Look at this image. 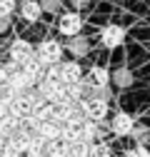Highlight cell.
<instances>
[{
    "label": "cell",
    "mask_w": 150,
    "mask_h": 157,
    "mask_svg": "<svg viewBox=\"0 0 150 157\" xmlns=\"http://www.w3.org/2000/svg\"><path fill=\"white\" fill-rule=\"evenodd\" d=\"M38 95L43 97L45 102L50 105H60V102H68V95H65V85L60 80H40L35 85Z\"/></svg>",
    "instance_id": "1"
},
{
    "label": "cell",
    "mask_w": 150,
    "mask_h": 157,
    "mask_svg": "<svg viewBox=\"0 0 150 157\" xmlns=\"http://www.w3.org/2000/svg\"><path fill=\"white\" fill-rule=\"evenodd\" d=\"M63 45L58 43V40H43L40 45H38V50H35V57L40 60L45 67L48 65H58L60 60H63Z\"/></svg>",
    "instance_id": "2"
},
{
    "label": "cell",
    "mask_w": 150,
    "mask_h": 157,
    "mask_svg": "<svg viewBox=\"0 0 150 157\" xmlns=\"http://www.w3.org/2000/svg\"><path fill=\"white\" fill-rule=\"evenodd\" d=\"M108 112H110V102H105V100H98V97L83 100V115H85V120H90V122H105Z\"/></svg>",
    "instance_id": "3"
},
{
    "label": "cell",
    "mask_w": 150,
    "mask_h": 157,
    "mask_svg": "<svg viewBox=\"0 0 150 157\" xmlns=\"http://www.w3.org/2000/svg\"><path fill=\"white\" fill-rule=\"evenodd\" d=\"M58 30L65 35V37H75L83 33V15L78 10H68V13H60L58 17Z\"/></svg>",
    "instance_id": "4"
},
{
    "label": "cell",
    "mask_w": 150,
    "mask_h": 157,
    "mask_svg": "<svg viewBox=\"0 0 150 157\" xmlns=\"http://www.w3.org/2000/svg\"><path fill=\"white\" fill-rule=\"evenodd\" d=\"M133 127H135V117L130 112H125V110H118L115 115H112V120L108 122V130L115 137H130Z\"/></svg>",
    "instance_id": "5"
},
{
    "label": "cell",
    "mask_w": 150,
    "mask_h": 157,
    "mask_svg": "<svg viewBox=\"0 0 150 157\" xmlns=\"http://www.w3.org/2000/svg\"><path fill=\"white\" fill-rule=\"evenodd\" d=\"M58 77L63 85H73L83 80V65L78 60H60L58 63Z\"/></svg>",
    "instance_id": "6"
},
{
    "label": "cell",
    "mask_w": 150,
    "mask_h": 157,
    "mask_svg": "<svg viewBox=\"0 0 150 157\" xmlns=\"http://www.w3.org/2000/svg\"><path fill=\"white\" fill-rule=\"evenodd\" d=\"M125 37H128L125 28H120V25H105L100 30V45L112 50V48H120L125 43Z\"/></svg>",
    "instance_id": "7"
},
{
    "label": "cell",
    "mask_w": 150,
    "mask_h": 157,
    "mask_svg": "<svg viewBox=\"0 0 150 157\" xmlns=\"http://www.w3.org/2000/svg\"><path fill=\"white\" fill-rule=\"evenodd\" d=\"M5 85H8L15 95H23V92H28V90H33V87H35V82L30 80V77H28L23 70H13V72L8 75Z\"/></svg>",
    "instance_id": "8"
},
{
    "label": "cell",
    "mask_w": 150,
    "mask_h": 157,
    "mask_svg": "<svg viewBox=\"0 0 150 157\" xmlns=\"http://www.w3.org/2000/svg\"><path fill=\"white\" fill-rule=\"evenodd\" d=\"M33 55H35V50H33L30 43H25V40H13L10 43V57H13V63L23 65V63L30 60Z\"/></svg>",
    "instance_id": "9"
},
{
    "label": "cell",
    "mask_w": 150,
    "mask_h": 157,
    "mask_svg": "<svg viewBox=\"0 0 150 157\" xmlns=\"http://www.w3.org/2000/svg\"><path fill=\"white\" fill-rule=\"evenodd\" d=\"M83 80H85L90 87H108V85H110V70L103 67V65H95V67H90L88 77H83Z\"/></svg>",
    "instance_id": "10"
},
{
    "label": "cell",
    "mask_w": 150,
    "mask_h": 157,
    "mask_svg": "<svg viewBox=\"0 0 150 157\" xmlns=\"http://www.w3.org/2000/svg\"><path fill=\"white\" fill-rule=\"evenodd\" d=\"M35 135H38V137H43L45 142H55V140H60V122H55V120L38 122Z\"/></svg>",
    "instance_id": "11"
},
{
    "label": "cell",
    "mask_w": 150,
    "mask_h": 157,
    "mask_svg": "<svg viewBox=\"0 0 150 157\" xmlns=\"http://www.w3.org/2000/svg\"><path fill=\"white\" fill-rule=\"evenodd\" d=\"M18 10H20V17L28 20V23H38L40 15H43V8H40L38 0H20V8Z\"/></svg>",
    "instance_id": "12"
},
{
    "label": "cell",
    "mask_w": 150,
    "mask_h": 157,
    "mask_svg": "<svg viewBox=\"0 0 150 157\" xmlns=\"http://www.w3.org/2000/svg\"><path fill=\"white\" fill-rule=\"evenodd\" d=\"M68 50H70L73 57H85V55L90 52V40H88V37H83V35H75V37H70Z\"/></svg>",
    "instance_id": "13"
},
{
    "label": "cell",
    "mask_w": 150,
    "mask_h": 157,
    "mask_svg": "<svg viewBox=\"0 0 150 157\" xmlns=\"http://www.w3.org/2000/svg\"><path fill=\"white\" fill-rule=\"evenodd\" d=\"M60 140L65 145L80 142V125H60Z\"/></svg>",
    "instance_id": "14"
},
{
    "label": "cell",
    "mask_w": 150,
    "mask_h": 157,
    "mask_svg": "<svg viewBox=\"0 0 150 157\" xmlns=\"http://www.w3.org/2000/svg\"><path fill=\"white\" fill-rule=\"evenodd\" d=\"M88 157H112V147L105 140H98L88 147Z\"/></svg>",
    "instance_id": "15"
},
{
    "label": "cell",
    "mask_w": 150,
    "mask_h": 157,
    "mask_svg": "<svg viewBox=\"0 0 150 157\" xmlns=\"http://www.w3.org/2000/svg\"><path fill=\"white\" fill-rule=\"evenodd\" d=\"M65 155H68V145L63 140L45 142V157H65Z\"/></svg>",
    "instance_id": "16"
},
{
    "label": "cell",
    "mask_w": 150,
    "mask_h": 157,
    "mask_svg": "<svg viewBox=\"0 0 150 157\" xmlns=\"http://www.w3.org/2000/svg\"><path fill=\"white\" fill-rule=\"evenodd\" d=\"M110 80L115 82L118 87H130V85H133V75H130V70L120 67L118 72H112V75H110Z\"/></svg>",
    "instance_id": "17"
},
{
    "label": "cell",
    "mask_w": 150,
    "mask_h": 157,
    "mask_svg": "<svg viewBox=\"0 0 150 157\" xmlns=\"http://www.w3.org/2000/svg\"><path fill=\"white\" fill-rule=\"evenodd\" d=\"M88 147L90 145H85V142H73V145H68L65 157H88Z\"/></svg>",
    "instance_id": "18"
},
{
    "label": "cell",
    "mask_w": 150,
    "mask_h": 157,
    "mask_svg": "<svg viewBox=\"0 0 150 157\" xmlns=\"http://www.w3.org/2000/svg\"><path fill=\"white\" fill-rule=\"evenodd\" d=\"M130 137L135 140V145H148V140H150V132H148V127H133V132H130Z\"/></svg>",
    "instance_id": "19"
},
{
    "label": "cell",
    "mask_w": 150,
    "mask_h": 157,
    "mask_svg": "<svg viewBox=\"0 0 150 157\" xmlns=\"http://www.w3.org/2000/svg\"><path fill=\"white\" fill-rule=\"evenodd\" d=\"M125 157H150L148 145H133L130 150H125Z\"/></svg>",
    "instance_id": "20"
},
{
    "label": "cell",
    "mask_w": 150,
    "mask_h": 157,
    "mask_svg": "<svg viewBox=\"0 0 150 157\" xmlns=\"http://www.w3.org/2000/svg\"><path fill=\"white\" fill-rule=\"evenodd\" d=\"M15 10V0H0V17H10Z\"/></svg>",
    "instance_id": "21"
},
{
    "label": "cell",
    "mask_w": 150,
    "mask_h": 157,
    "mask_svg": "<svg viewBox=\"0 0 150 157\" xmlns=\"http://www.w3.org/2000/svg\"><path fill=\"white\" fill-rule=\"evenodd\" d=\"M60 5H63L60 0H43V3H40V8H43V10H48V13H58V10H60Z\"/></svg>",
    "instance_id": "22"
},
{
    "label": "cell",
    "mask_w": 150,
    "mask_h": 157,
    "mask_svg": "<svg viewBox=\"0 0 150 157\" xmlns=\"http://www.w3.org/2000/svg\"><path fill=\"white\" fill-rule=\"evenodd\" d=\"M70 5H73V8H78V10H83V8L90 5V0H70Z\"/></svg>",
    "instance_id": "23"
},
{
    "label": "cell",
    "mask_w": 150,
    "mask_h": 157,
    "mask_svg": "<svg viewBox=\"0 0 150 157\" xmlns=\"http://www.w3.org/2000/svg\"><path fill=\"white\" fill-rule=\"evenodd\" d=\"M40 157H45V155H40Z\"/></svg>",
    "instance_id": "24"
}]
</instances>
